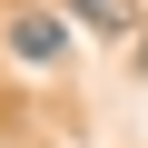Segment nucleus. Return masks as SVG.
<instances>
[{"label": "nucleus", "instance_id": "f257e3e1", "mask_svg": "<svg viewBox=\"0 0 148 148\" xmlns=\"http://www.w3.org/2000/svg\"><path fill=\"white\" fill-rule=\"evenodd\" d=\"M59 49H69V20H59V10H20V20H10V59H20V69H49Z\"/></svg>", "mask_w": 148, "mask_h": 148}, {"label": "nucleus", "instance_id": "f03ea898", "mask_svg": "<svg viewBox=\"0 0 148 148\" xmlns=\"http://www.w3.org/2000/svg\"><path fill=\"white\" fill-rule=\"evenodd\" d=\"M69 30H99V40H119V30H128V0H69Z\"/></svg>", "mask_w": 148, "mask_h": 148}, {"label": "nucleus", "instance_id": "7ed1b4c3", "mask_svg": "<svg viewBox=\"0 0 148 148\" xmlns=\"http://www.w3.org/2000/svg\"><path fill=\"white\" fill-rule=\"evenodd\" d=\"M138 69H148V40H138Z\"/></svg>", "mask_w": 148, "mask_h": 148}]
</instances>
